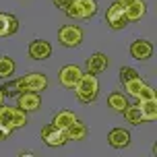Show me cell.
<instances>
[{
  "mask_svg": "<svg viewBox=\"0 0 157 157\" xmlns=\"http://www.w3.org/2000/svg\"><path fill=\"white\" fill-rule=\"evenodd\" d=\"M75 89V95L81 103H91L97 99V93H99V81L93 72H83L81 78L77 81V85L72 87Z\"/></svg>",
  "mask_w": 157,
  "mask_h": 157,
  "instance_id": "6da1fadb",
  "label": "cell"
},
{
  "mask_svg": "<svg viewBox=\"0 0 157 157\" xmlns=\"http://www.w3.org/2000/svg\"><path fill=\"white\" fill-rule=\"evenodd\" d=\"M58 41L64 48H77L83 41V29L77 25H64L58 29Z\"/></svg>",
  "mask_w": 157,
  "mask_h": 157,
  "instance_id": "7a4b0ae2",
  "label": "cell"
},
{
  "mask_svg": "<svg viewBox=\"0 0 157 157\" xmlns=\"http://www.w3.org/2000/svg\"><path fill=\"white\" fill-rule=\"evenodd\" d=\"M41 141L46 143L48 147H62V145L68 143V139H66V132L62 128H58L54 124H48L41 128Z\"/></svg>",
  "mask_w": 157,
  "mask_h": 157,
  "instance_id": "3957f363",
  "label": "cell"
},
{
  "mask_svg": "<svg viewBox=\"0 0 157 157\" xmlns=\"http://www.w3.org/2000/svg\"><path fill=\"white\" fill-rule=\"evenodd\" d=\"M105 21H108V25H110L112 29H124L126 25H128V19L124 15V6L114 2L108 8V13H105Z\"/></svg>",
  "mask_w": 157,
  "mask_h": 157,
  "instance_id": "277c9868",
  "label": "cell"
},
{
  "mask_svg": "<svg viewBox=\"0 0 157 157\" xmlns=\"http://www.w3.org/2000/svg\"><path fill=\"white\" fill-rule=\"evenodd\" d=\"M81 75H83V71H81L78 64H66V66H62V71H60L58 78H60V85H62V87L72 89V87L77 85V81L81 78Z\"/></svg>",
  "mask_w": 157,
  "mask_h": 157,
  "instance_id": "5b68a950",
  "label": "cell"
},
{
  "mask_svg": "<svg viewBox=\"0 0 157 157\" xmlns=\"http://www.w3.org/2000/svg\"><path fill=\"white\" fill-rule=\"evenodd\" d=\"M17 97H19V108L23 112H35L41 108V95L37 91H23Z\"/></svg>",
  "mask_w": 157,
  "mask_h": 157,
  "instance_id": "8992f818",
  "label": "cell"
},
{
  "mask_svg": "<svg viewBox=\"0 0 157 157\" xmlns=\"http://www.w3.org/2000/svg\"><path fill=\"white\" fill-rule=\"evenodd\" d=\"M27 52H29V58H33V60H46L52 56V46L46 39H33Z\"/></svg>",
  "mask_w": 157,
  "mask_h": 157,
  "instance_id": "52a82bcc",
  "label": "cell"
},
{
  "mask_svg": "<svg viewBox=\"0 0 157 157\" xmlns=\"http://www.w3.org/2000/svg\"><path fill=\"white\" fill-rule=\"evenodd\" d=\"M130 56L134 60H149L153 56V44L147 39H136L130 44Z\"/></svg>",
  "mask_w": 157,
  "mask_h": 157,
  "instance_id": "ba28073f",
  "label": "cell"
},
{
  "mask_svg": "<svg viewBox=\"0 0 157 157\" xmlns=\"http://www.w3.org/2000/svg\"><path fill=\"white\" fill-rule=\"evenodd\" d=\"M23 85H25V91H44L48 87V77L41 75V72H29L23 77Z\"/></svg>",
  "mask_w": 157,
  "mask_h": 157,
  "instance_id": "9c48e42d",
  "label": "cell"
},
{
  "mask_svg": "<svg viewBox=\"0 0 157 157\" xmlns=\"http://www.w3.org/2000/svg\"><path fill=\"white\" fill-rule=\"evenodd\" d=\"M108 143L114 149H124L130 145V132L126 128H112L108 134Z\"/></svg>",
  "mask_w": 157,
  "mask_h": 157,
  "instance_id": "30bf717a",
  "label": "cell"
},
{
  "mask_svg": "<svg viewBox=\"0 0 157 157\" xmlns=\"http://www.w3.org/2000/svg\"><path fill=\"white\" fill-rule=\"evenodd\" d=\"M108 64H110L108 56L101 54V52H95L93 56L87 58V71L93 72V75H99V72H103L105 68H108Z\"/></svg>",
  "mask_w": 157,
  "mask_h": 157,
  "instance_id": "8fae6325",
  "label": "cell"
},
{
  "mask_svg": "<svg viewBox=\"0 0 157 157\" xmlns=\"http://www.w3.org/2000/svg\"><path fill=\"white\" fill-rule=\"evenodd\" d=\"M136 105H139V110H141L145 122H153V120H157V97L155 99H139Z\"/></svg>",
  "mask_w": 157,
  "mask_h": 157,
  "instance_id": "7c38bea8",
  "label": "cell"
},
{
  "mask_svg": "<svg viewBox=\"0 0 157 157\" xmlns=\"http://www.w3.org/2000/svg\"><path fill=\"white\" fill-rule=\"evenodd\" d=\"M145 13H147V4L143 0H134L128 6H124V15L128 19V23L130 21H141L143 17H145Z\"/></svg>",
  "mask_w": 157,
  "mask_h": 157,
  "instance_id": "4fadbf2b",
  "label": "cell"
},
{
  "mask_svg": "<svg viewBox=\"0 0 157 157\" xmlns=\"http://www.w3.org/2000/svg\"><path fill=\"white\" fill-rule=\"evenodd\" d=\"M64 132H66V139H68V141H83V139L87 136V124H83V122L77 118Z\"/></svg>",
  "mask_w": 157,
  "mask_h": 157,
  "instance_id": "5bb4252c",
  "label": "cell"
},
{
  "mask_svg": "<svg viewBox=\"0 0 157 157\" xmlns=\"http://www.w3.org/2000/svg\"><path fill=\"white\" fill-rule=\"evenodd\" d=\"M108 105H110L114 112H118V114H124V110L128 108V99H126L124 93L112 91V93L108 95Z\"/></svg>",
  "mask_w": 157,
  "mask_h": 157,
  "instance_id": "9a60e30c",
  "label": "cell"
},
{
  "mask_svg": "<svg viewBox=\"0 0 157 157\" xmlns=\"http://www.w3.org/2000/svg\"><path fill=\"white\" fill-rule=\"evenodd\" d=\"M78 8V19H91L97 13V2L95 0H75Z\"/></svg>",
  "mask_w": 157,
  "mask_h": 157,
  "instance_id": "2e32d148",
  "label": "cell"
},
{
  "mask_svg": "<svg viewBox=\"0 0 157 157\" xmlns=\"http://www.w3.org/2000/svg\"><path fill=\"white\" fill-rule=\"evenodd\" d=\"M75 120H77V116H75L71 110H60V112H56V114H54L52 124L58 126V128H62V130H66V128H68Z\"/></svg>",
  "mask_w": 157,
  "mask_h": 157,
  "instance_id": "e0dca14e",
  "label": "cell"
},
{
  "mask_svg": "<svg viewBox=\"0 0 157 157\" xmlns=\"http://www.w3.org/2000/svg\"><path fill=\"white\" fill-rule=\"evenodd\" d=\"M0 89H2L4 97H17L19 93H23V91H25L23 77H21V78H15V81H8V83H4Z\"/></svg>",
  "mask_w": 157,
  "mask_h": 157,
  "instance_id": "ac0fdd59",
  "label": "cell"
},
{
  "mask_svg": "<svg viewBox=\"0 0 157 157\" xmlns=\"http://www.w3.org/2000/svg\"><path fill=\"white\" fill-rule=\"evenodd\" d=\"M17 64L13 58H8V56H0V78H8L13 72H15Z\"/></svg>",
  "mask_w": 157,
  "mask_h": 157,
  "instance_id": "d6986e66",
  "label": "cell"
},
{
  "mask_svg": "<svg viewBox=\"0 0 157 157\" xmlns=\"http://www.w3.org/2000/svg\"><path fill=\"white\" fill-rule=\"evenodd\" d=\"M145 85H147V83H145V78H143V77H136V78L126 81V83H124V89H126V93H128V95L136 97V95H139V91H141Z\"/></svg>",
  "mask_w": 157,
  "mask_h": 157,
  "instance_id": "ffe728a7",
  "label": "cell"
},
{
  "mask_svg": "<svg viewBox=\"0 0 157 157\" xmlns=\"http://www.w3.org/2000/svg\"><path fill=\"white\" fill-rule=\"evenodd\" d=\"M13 114H15V108L2 103V105H0V124L13 128ZM13 130H15V128H13Z\"/></svg>",
  "mask_w": 157,
  "mask_h": 157,
  "instance_id": "44dd1931",
  "label": "cell"
},
{
  "mask_svg": "<svg viewBox=\"0 0 157 157\" xmlns=\"http://www.w3.org/2000/svg\"><path fill=\"white\" fill-rule=\"evenodd\" d=\"M124 116H126V120H128L130 124H141V122H145L141 110H139V105H128V108L124 110Z\"/></svg>",
  "mask_w": 157,
  "mask_h": 157,
  "instance_id": "7402d4cb",
  "label": "cell"
},
{
  "mask_svg": "<svg viewBox=\"0 0 157 157\" xmlns=\"http://www.w3.org/2000/svg\"><path fill=\"white\" fill-rule=\"evenodd\" d=\"M27 124V112H23L21 108H15L13 114V128H23Z\"/></svg>",
  "mask_w": 157,
  "mask_h": 157,
  "instance_id": "603a6c76",
  "label": "cell"
},
{
  "mask_svg": "<svg viewBox=\"0 0 157 157\" xmlns=\"http://www.w3.org/2000/svg\"><path fill=\"white\" fill-rule=\"evenodd\" d=\"M136 77H141V75H139V71L132 68V66H122V68H120V81H122V83L130 81V78H136Z\"/></svg>",
  "mask_w": 157,
  "mask_h": 157,
  "instance_id": "cb8c5ba5",
  "label": "cell"
},
{
  "mask_svg": "<svg viewBox=\"0 0 157 157\" xmlns=\"http://www.w3.org/2000/svg\"><path fill=\"white\" fill-rule=\"evenodd\" d=\"M136 99H155V89H153L151 85H145L141 91H139Z\"/></svg>",
  "mask_w": 157,
  "mask_h": 157,
  "instance_id": "d4e9b609",
  "label": "cell"
},
{
  "mask_svg": "<svg viewBox=\"0 0 157 157\" xmlns=\"http://www.w3.org/2000/svg\"><path fill=\"white\" fill-rule=\"evenodd\" d=\"M6 23H8V35H15L19 31V19L15 15H6Z\"/></svg>",
  "mask_w": 157,
  "mask_h": 157,
  "instance_id": "484cf974",
  "label": "cell"
},
{
  "mask_svg": "<svg viewBox=\"0 0 157 157\" xmlns=\"http://www.w3.org/2000/svg\"><path fill=\"white\" fill-rule=\"evenodd\" d=\"M8 35V23H6V15L0 13V37H6Z\"/></svg>",
  "mask_w": 157,
  "mask_h": 157,
  "instance_id": "4316f807",
  "label": "cell"
},
{
  "mask_svg": "<svg viewBox=\"0 0 157 157\" xmlns=\"http://www.w3.org/2000/svg\"><path fill=\"white\" fill-rule=\"evenodd\" d=\"M10 134H13V128H8V126H2V124H0V143L6 141Z\"/></svg>",
  "mask_w": 157,
  "mask_h": 157,
  "instance_id": "83f0119b",
  "label": "cell"
},
{
  "mask_svg": "<svg viewBox=\"0 0 157 157\" xmlns=\"http://www.w3.org/2000/svg\"><path fill=\"white\" fill-rule=\"evenodd\" d=\"M64 13H66L68 17H72V19H78V8H77V4H75V0H72V4L66 8Z\"/></svg>",
  "mask_w": 157,
  "mask_h": 157,
  "instance_id": "f1b7e54d",
  "label": "cell"
},
{
  "mask_svg": "<svg viewBox=\"0 0 157 157\" xmlns=\"http://www.w3.org/2000/svg\"><path fill=\"white\" fill-rule=\"evenodd\" d=\"M56 8H60V10H66V8L72 4V0H54Z\"/></svg>",
  "mask_w": 157,
  "mask_h": 157,
  "instance_id": "f546056e",
  "label": "cell"
},
{
  "mask_svg": "<svg viewBox=\"0 0 157 157\" xmlns=\"http://www.w3.org/2000/svg\"><path fill=\"white\" fill-rule=\"evenodd\" d=\"M130 2H134V0H118V4H122V6H128Z\"/></svg>",
  "mask_w": 157,
  "mask_h": 157,
  "instance_id": "4dcf8cb0",
  "label": "cell"
},
{
  "mask_svg": "<svg viewBox=\"0 0 157 157\" xmlns=\"http://www.w3.org/2000/svg\"><path fill=\"white\" fill-rule=\"evenodd\" d=\"M4 103V93H2V89H0V105Z\"/></svg>",
  "mask_w": 157,
  "mask_h": 157,
  "instance_id": "1f68e13d",
  "label": "cell"
},
{
  "mask_svg": "<svg viewBox=\"0 0 157 157\" xmlns=\"http://www.w3.org/2000/svg\"><path fill=\"white\" fill-rule=\"evenodd\" d=\"M23 2H25V0H23Z\"/></svg>",
  "mask_w": 157,
  "mask_h": 157,
  "instance_id": "d6a6232c",
  "label": "cell"
}]
</instances>
